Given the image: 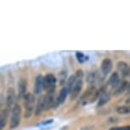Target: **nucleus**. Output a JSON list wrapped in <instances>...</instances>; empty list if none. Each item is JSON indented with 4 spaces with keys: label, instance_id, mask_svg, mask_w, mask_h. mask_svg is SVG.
<instances>
[{
    "label": "nucleus",
    "instance_id": "f257e3e1",
    "mask_svg": "<svg viewBox=\"0 0 130 130\" xmlns=\"http://www.w3.org/2000/svg\"><path fill=\"white\" fill-rule=\"evenodd\" d=\"M35 103H36L35 96L32 94H31V93H27L25 98H24V106H25V114H24V117L26 118H29L31 116L33 109L36 108Z\"/></svg>",
    "mask_w": 130,
    "mask_h": 130
},
{
    "label": "nucleus",
    "instance_id": "f03ea898",
    "mask_svg": "<svg viewBox=\"0 0 130 130\" xmlns=\"http://www.w3.org/2000/svg\"><path fill=\"white\" fill-rule=\"evenodd\" d=\"M21 108L20 105L15 104L12 109V114L10 117V122H9V127L10 128H15L19 126L21 119Z\"/></svg>",
    "mask_w": 130,
    "mask_h": 130
},
{
    "label": "nucleus",
    "instance_id": "7ed1b4c3",
    "mask_svg": "<svg viewBox=\"0 0 130 130\" xmlns=\"http://www.w3.org/2000/svg\"><path fill=\"white\" fill-rule=\"evenodd\" d=\"M56 77L53 74H47L43 77V86L48 94H54L56 89Z\"/></svg>",
    "mask_w": 130,
    "mask_h": 130
},
{
    "label": "nucleus",
    "instance_id": "20e7f679",
    "mask_svg": "<svg viewBox=\"0 0 130 130\" xmlns=\"http://www.w3.org/2000/svg\"><path fill=\"white\" fill-rule=\"evenodd\" d=\"M112 67H113V65H112V61L111 59H109V58L104 59L101 62V66H100L103 75L107 76L109 74V73L111 72Z\"/></svg>",
    "mask_w": 130,
    "mask_h": 130
},
{
    "label": "nucleus",
    "instance_id": "39448f33",
    "mask_svg": "<svg viewBox=\"0 0 130 130\" xmlns=\"http://www.w3.org/2000/svg\"><path fill=\"white\" fill-rule=\"evenodd\" d=\"M45 98L46 95H41L39 97L36 104V108H35V116L38 117L40 116L41 113L45 110Z\"/></svg>",
    "mask_w": 130,
    "mask_h": 130
},
{
    "label": "nucleus",
    "instance_id": "423d86ee",
    "mask_svg": "<svg viewBox=\"0 0 130 130\" xmlns=\"http://www.w3.org/2000/svg\"><path fill=\"white\" fill-rule=\"evenodd\" d=\"M43 89H44L43 86V77L42 75L37 76L35 79V84H34V94H40Z\"/></svg>",
    "mask_w": 130,
    "mask_h": 130
},
{
    "label": "nucleus",
    "instance_id": "0eeeda50",
    "mask_svg": "<svg viewBox=\"0 0 130 130\" xmlns=\"http://www.w3.org/2000/svg\"><path fill=\"white\" fill-rule=\"evenodd\" d=\"M83 79L77 80V83H76L75 87L73 88V89L70 93V99H71V100H75L76 98L79 95L81 90H82V89H83Z\"/></svg>",
    "mask_w": 130,
    "mask_h": 130
},
{
    "label": "nucleus",
    "instance_id": "6e6552de",
    "mask_svg": "<svg viewBox=\"0 0 130 130\" xmlns=\"http://www.w3.org/2000/svg\"><path fill=\"white\" fill-rule=\"evenodd\" d=\"M14 100H15V92L14 89L12 88H9L7 91V99H6V105L7 109H11L12 105H14Z\"/></svg>",
    "mask_w": 130,
    "mask_h": 130
},
{
    "label": "nucleus",
    "instance_id": "1a4fd4ad",
    "mask_svg": "<svg viewBox=\"0 0 130 130\" xmlns=\"http://www.w3.org/2000/svg\"><path fill=\"white\" fill-rule=\"evenodd\" d=\"M117 69L122 72V74L124 77H127V76L129 75L130 68L126 62H124V61H119V62H117Z\"/></svg>",
    "mask_w": 130,
    "mask_h": 130
},
{
    "label": "nucleus",
    "instance_id": "9d476101",
    "mask_svg": "<svg viewBox=\"0 0 130 130\" xmlns=\"http://www.w3.org/2000/svg\"><path fill=\"white\" fill-rule=\"evenodd\" d=\"M19 90V99L25 98L26 95V81L25 79H21L18 83Z\"/></svg>",
    "mask_w": 130,
    "mask_h": 130
},
{
    "label": "nucleus",
    "instance_id": "9b49d317",
    "mask_svg": "<svg viewBox=\"0 0 130 130\" xmlns=\"http://www.w3.org/2000/svg\"><path fill=\"white\" fill-rule=\"evenodd\" d=\"M9 114V110L7 109V108L1 111V114H0V129L1 130L5 127L7 121H8Z\"/></svg>",
    "mask_w": 130,
    "mask_h": 130
},
{
    "label": "nucleus",
    "instance_id": "f8f14e48",
    "mask_svg": "<svg viewBox=\"0 0 130 130\" xmlns=\"http://www.w3.org/2000/svg\"><path fill=\"white\" fill-rule=\"evenodd\" d=\"M109 84L111 86L112 88H117V86L120 84V77L119 74L117 72L112 73L111 76L109 78Z\"/></svg>",
    "mask_w": 130,
    "mask_h": 130
},
{
    "label": "nucleus",
    "instance_id": "ddd939ff",
    "mask_svg": "<svg viewBox=\"0 0 130 130\" xmlns=\"http://www.w3.org/2000/svg\"><path fill=\"white\" fill-rule=\"evenodd\" d=\"M77 82V78L75 75H72L68 78L67 81V85H66V88H67V89L68 90V92L71 93V91L73 89V88L75 87Z\"/></svg>",
    "mask_w": 130,
    "mask_h": 130
},
{
    "label": "nucleus",
    "instance_id": "4468645a",
    "mask_svg": "<svg viewBox=\"0 0 130 130\" xmlns=\"http://www.w3.org/2000/svg\"><path fill=\"white\" fill-rule=\"evenodd\" d=\"M69 92L68 90L67 89V88H62L60 91V94H59V96H58V99H57V105H60V104H63L64 102L66 101L67 100V97Z\"/></svg>",
    "mask_w": 130,
    "mask_h": 130
},
{
    "label": "nucleus",
    "instance_id": "2eb2a0df",
    "mask_svg": "<svg viewBox=\"0 0 130 130\" xmlns=\"http://www.w3.org/2000/svg\"><path fill=\"white\" fill-rule=\"evenodd\" d=\"M55 100L54 94H47L45 98V110H50L54 106Z\"/></svg>",
    "mask_w": 130,
    "mask_h": 130
},
{
    "label": "nucleus",
    "instance_id": "dca6fc26",
    "mask_svg": "<svg viewBox=\"0 0 130 130\" xmlns=\"http://www.w3.org/2000/svg\"><path fill=\"white\" fill-rule=\"evenodd\" d=\"M110 100H111V95H110V94H108L106 92L101 93V94H100V97L99 99V102H98V107L105 105L107 102L110 101Z\"/></svg>",
    "mask_w": 130,
    "mask_h": 130
},
{
    "label": "nucleus",
    "instance_id": "f3484780",
    "mask_svg": "<svg viewBox=\"0 0 130 130\" xmlns=\"http://www.w3.org/2000/svg\"><path fill=\"white\" fill-rule=\"evenodd\" d=\"M127 85L128 84H127V83L126 81H123V82L120 83V84L117 86V88L116 89V90H115V93H114L115 96H118V95L122 94V93L125 91V89H127Z\"/></svg>",
    "mask_w": 130,
    "mask_h": 130
},
{
    "label": "nucleus",
    "instance_id": "a211bd4d",
    "mask_svg": "<svg viewBox=\"0 0 130 130\" xmlns=\"http://www.w3.org/2000/svg\"><path fill=\"white\" fill-rule=\"evenodd\" d=\"M117 113L125 115V114H128L130 113V105H121L117 108Z\"/></svg>",
    "mask_w": 130,
    "mask_h": 130
},
{
    "label": "nucleus",
    "instance_id": "6ab92c4d",
    "mask_svg": "<svg viewBox=\"0 0 130 130\" xmlns=\"http://www.w3.org/2000/svg\"><path fill=\"white\" fill-rule=\"evenodd\" d=\"M76 56H77V59L78 60V61H79L80 63H83V61L84 60H86L85 59H86V57L84 56V55H83V53H82V52H77L76 53Z\"/></svg>",
    "mask_w": 130,
    "mask_h": 130
},
{
    "label": "nucleus",
    "instance_id": "aec40b11",
    "mask_svg": "<svg viewBox=\"0 0 130 130\" xmlns=\"http://www.w3.org/2000/svg\"><path fill=\"white\" fill-rule=\"evenodd\" d=\"M110 130H130V126H122V127H114L110 128Z\"/></svg>",
    "mask_w": 130,
    "mask_h": 130
},
{
    "label": "nucleus",
    "instance_id": "412c9836",
    "mask_svg": "<svg viewBox=\"0 0 130 130\" xmlns=\"http://www.w3.org/2000/svg\"><path fill=\"white\" fill-rule=\"evenodd\" d=\"M76 77H77V80H80V79H83V72L82 70H77L76 72Z\"/></svg>",
    "mask_w": 130,
    "mask_h": 130
},
{
    "label": "nucleus",
    "instance_id": "4be33fe9",
    "mask_svg": "<svg viewBox=\"0 0 130 130\" xmlns=\"http://www.w3.org/2000/svg\"><path fill=\"white\" fill-rule=\"evenodd\" d=\"M54 122L53 119H50V120H47V121H44V122H42L41 123H39L38 125H46V124H50V123H52Z\"/></svg>",
    "mask_w": 130,
    "mask_h": 130
},
{
    "label": "nucleus",
    "instance_id": "5701e85b",
    "mask_svg": "<svg viewBox=\"0 0 130 130\" xmlns=\"http://www.w3.org/2000/svg\"><path fill=\"white\" fill-rule=\"evenodd\" d=\"M126 103H127V104H130V97H128V98H127V99Z\"/></svg>",
    "mask_w": 130,
    "mask_h": 130
},
{
    "label": "nucleus",
    "instance_id": "b1692460",
    "mask_svg": "<svg viewBox=\"0 0 130 130\" xmlns=\"http://www.w3.org/2000/svg\"><path fill=\"white\" fill-rule=\"evenodd\" d=\"M129 87H130V83H129Z\"/></svg>",
    "mask_w": 130,
    "mask_h": 130
}]
</instances>
